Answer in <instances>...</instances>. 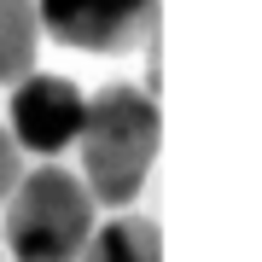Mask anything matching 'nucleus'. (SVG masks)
<instances>
[{
  "instance_id": "f257e3e1",
  "label": "nucleus",
  "mask_w": 262,
  "mask_h": 262,
  "mask_svg": "<svg viewBox=\"0 0 262 262\" xmlns=\"http://www.w3.org/2000/svg\"><path fill=\"white\" fill-rule=\"evenodd\" d=\"M158 140H163L158 94L134 82H105L88 99V122H82V140H76V175L88 181L94 204L128 210L151 181Z\"/></svg>"
},
{
  "instance_id": "f03ea898",
  "label": "nucleus",
  "mask_w": 262,
  "mask_h": 262,
  "mask_svg": "<svg viewBox=\"0 0 262 262\" xmlns=\"http://www.w3.org/2000/svg\"><path fill=\"white\" fill-rule=\"evenodd\" d=\"M99 227V204L88 181L64 163H41L0 204V245L12 262H82Z\"/></svg>"
},
{
  "instance_id": "7ed1b4c3",
  "label": "nucleus",
  "mask_w": 262,
  "mask_h": 262,
  "mask_svg": "<svg viewBox=\"0 0 262 262\" xmlns=\"http://www.w3.org/2000/svg\"><path fill=\"white\" fill-rule=\"evenodd\" d=\"M82 122H88V94L70 82V76H53V70H35L12 88V105H6V128L29 158L53 163L58 151H70L82 140Z\"/></svg>"
},
{
  "instance_id": "20e7f679",
  "label": "nucleus",
  "mask_w": 262,
  "mask_h": 262,
  "mask_svg": "<svg viewBox=\"0 0 262 262\" xmlns=\"http://www.w3.org/2000/svg\"><path fill=\"white\" fill-rule=\"evenodd\" d=\"M41 29L76 53H134L151 47L158 0H35Z\"/></svg>"
},
{
  "instance_id": "39448f33",
  "label": "nucleus",
  "mask_w": 262,
  "mask_h": 262,
  "mask_svg": "<svg viewBox=\"0 0 262 262\" xmlns=\"http://www.w3.org/2000/svg\"><path fill=\"white\" fill-rule=\"evenodd\" d=\"M82 262H163V239H158V222H146V215H105L94 227V239H88Z\"/></svg>"
},
{
  "instance_id": "423d86ee",
  "label": "nucleus",
  "mask_w": 262,
  "mask_h": 262,
  "mask_svg": "<svg viewBox=\"0 0 262 262\" xmlns=\"http://www.w3.org/2000/svg\"><path fill=\"white\" fill-rule=\"evenodd\" d=\"M41 12L35 0H0V88H18L24 76H35L41 53Z\"/></svg>"
},
{
  "instance_id": "0eeeda50",
  "label": "nucleus",
  "mask_w": 262,
  "mask_h": 262,
  "mask_svg": "<svg viewBox=\"0 0 262 262\" xmlns=\"http://www.w3.org/2000/svg\"><path fill=\"white\" fill-rule=\"evenodd\" d=\"M24 175H29V169H24V146L12 140V128L0 122V204L18 192V181H24Z\"/></svg>"
},
{
  "instance_id": "6e6552de",
  "label": "nucleus",
  "mask_w": 262,
  "mask_h": 262,
  "mask_svg": "<svg viewBox=\"0 0 262 262\" xmlns=\"http://www.w3.org/2000/svg\"><path fill=\"white\" fill-rule=\"evenodd\" d=\"M0 262H12V256H6V245H0Z\"/></svg>"
}]
</instances>
